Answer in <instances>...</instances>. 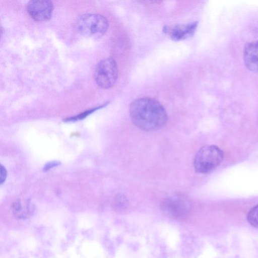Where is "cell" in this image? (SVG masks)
<instances>
[{
  "instance_id": "1",
  "label": "cell",
  "mask_w": 258,
  "mask_h": 258,
  "mask_svg": "<svg viewBox=\"0 0 258 258\" xmlns=\"http://www.w3.org/2000/svg\"><path fill=\"white\" fill-rule=\"evenodd\" d=\"M130 113L134 125L146 131L164 126L168 118L162 105L157 100L148 97L134 100L130 106Z\"/></svg>"
},
{
  "instance_id": "2",
  "label": "cell",
  "mask_w": 258,
  "mask_h": 258,
  "mask_svg": "<svg viewBox=\"0 0 258 258\" xmlns=\"http://www.w3.org/2000/svg\"><path fill=\"white\" fill-rule=\"evenodd\" d=\"M223 151L215 145L202 147L197 153L194 160L196 172L207 173L216 168L223 161Z\"/></svg>"
},
{
  "instance_id": "3",
  "label": "cell",
  "mask_w": 258,
  "mask_h": 258,
  "mask_svg": "<svg viewBox=\"0 0 258 258\" xmlns=\"http://www.w3.org/2000/svg\"><path fill=\"white\" fill-rule=\"evenodd\" d=\"M107 19L97 14H86L80 16L77 21V28L85 37L97 39L102 37L108 28Z\"/></svg>"
},
{
  "instance_id": "4",
  "label": "cell",
  "mask_w": 258,
  "mask_h": 258,
  "mask_svg": "<svg viewBox=\"0 0 258 258\" xmlns=\"http://www.w3.org/2000/svg\"><path fill=\"white\" fill-rule=\"evenodd\" d=\"M160 208L166 216L174 219H181L186 217L189 214L191 204L185 196L175 195L163 200Z\"/></svg>"
},
{
  "instance_id": "5",
  "label": "cell",
  "mask_w": 258,
  "mask_h": 258,
  "mask_svg": "<svg viewBox=\"0 0 258 258\" xmlns=\"http://www.w3.org/2000/svg\"><path fill=\"white\" fill-rule=\"evenodd\" d=\"M118 68L115 60L111 57L101 60L96 65L94 78L97 85L103 89H109L115 83Z\"/></svg>"
},
{
  "instance_id": "6",
  "label": "cell",
  "mask_w": 258,
  "mask_h": 258,
  "mask_svg": "<svg viewBox=\"0 0 258 258\" xmlns=\"http://www.w3.org/2000/svg\"><path fill=\"white\" fill-rule=\"evenodd\" d=\"M26 9L30 16L36 21L49 20L52 15L53 5L48 0H32L28 2Z\"/></svg>"
},
{
  "instance_id": "7",
  "label": "cell",
  "mask_w": 258,
  "mask_h": 258,
  "mask_svg": "<svg viewBox=\"0 0 258 258\" xmlns=\"http://www.w3.org/2000/svg\"><path fill=\"white\" fill-rule=\"evenodd\" d=\"M198 22L195 21L185 24L177 25L173 27L165 26L163 28L164 33L168 34L174 41L187 39L192 36L197 29Z\"/></svg>"
},
{
  "instance_id": "8",
  "label": "cell",
  "mask_w": 258,
  "mask_h": 258,
  "mask_svg": "<svg viewBox=\"0 0 258 258\" xmlns=\"http://www.w3.org/2000/svg\"><path fill=\"white\" fill-rule=\"evenodd\" d=\"M243 59L248 69L258 73V40L245 45L243 50Z\"/></svg>"
},
{
  "instance_id": "9",
  "label": "cell",
  "mask_w": 258,
  "mask_h": 258,
  "mask_svg": "<svg viewBox=\"0 0 258 258\" xmlns=\"http://www.w3.org/2000/svg\"><path fill=\"white\" fill-rule=\"evenodd\" d=\"M12 209L14 216L19 219L29 218L34 211L33 205L29 201L24 203L21 201L15 202L13 204Z\"/></svg>"
},
{
  "instance_id": "10",
  "label": "cell",
  "mask_w": 258,
  "mask_h": 258,
  "mask_svg": "<svg viewBox=\"0 0 258 258\" xmlns=\"http://www.w3.org/2000/svg\"><path fill=\"white\" fill-rule=\"evenodd\" d=\"M113 205L114 208L118 211L126 209L128 206V202L123 195L118 194L114 198Z\"/></svg>"
},
{
  "instance_id": "11",
  "label": "cell",
  "mask_w": 258,
  "mask_h": 258,
  "mask_svg": "<svg viewBox=\"0 0 258 258\" xmlns=\"http://www.w3.org/2000/svg\"><path fill=\"white\" fill-rule=\"evenodd\" d=\"M246 218L249 224L255 228H258V205L249 211Z\"/></svg>"
},
{
  "instance_id": "12",
  "label": "cell",
  "mask_w": 258,
  "mask_h": 258,
  "mask_svg": "<svg viewBox=\"0 0 258 258\" xmlns=\"http://www.w3.org/2000/svg\"><path fill=\"white\" fill-rule=\"evenodd\" d=\"M107 104H105L102 106L86 110V111H85L76 116L65 118L63 120L65 122H72V121H78L79 120H82V119L86 118L87 116L89 115L90 114L94 112L96 110H97L100 108H101L103 107L104 106H105Z\"/></svg>"
},
{
  "instance_id": "13",
  "label": "cell",
  "mask_w": 258,
  "mask_h": 258,
  "mask_svg": "<svg viewBox=\"0 0 258 258\" xmlns=\"http://www.w3.org/2000/svg\"><path fill=\"white\" fill-rule=\"evenodd\" d=\"M60 164V162L56 161L49 162L44 165L43 170L44 171H47L54 167L58 166Z\"/></svg>"
},
{
  "instance_id": "14",
  "label": "cell",
  "mask_w": 258,
  "mask_h": 258,
  "mask_svg": "<svg viewBox=\"0 0 258 258\" xmlns=\"http://www.w3.org/2000/svg\"><path fill=\"white\" fill-rule=\"evenodd\" d=\"M7 172L6 168L2 165H1V177L0 183L2 184L5 181L7 177Z\"/></svg>"
}]
</instances>
